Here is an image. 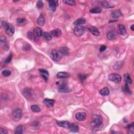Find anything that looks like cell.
Masks as SVG:
<instances>
[{"instance_id":"obj_8","label":"cell","mask_w":134,"mask_h":134,"mask_svg":"<svg viewBox=\"0 0 134 134\" xmlns=\"http://www.w3.org/2000/svg\"><path fill=\"white\" fill-rule=\"evenodd\" d=\"M6 33L8 34V35L12 36H13L15 33V28L12 24H9L8 27L5 29Z\"/></svg>"},{"instance_id":"obj_19","label":"cell","mask_w":134,"mask_h":134,"mask_svg":"<svg viewBox=\"0 0 134 134\" xmlns=\"http://www.w3.org/2000/svg\"><path fill=\"white\" fill-rule=\"evenodd\" d=\"M101 5L106 8H114L115 6L110 2L107 1H103L101 2Z\"/></svg>"},{"instance_id":"obj_4","label":"cell","mask_w":134,"mask_h":134,"mask_svg":"<svg viewBox=\"0 0 134 134\" xmlns=\"http://www.w3.org/2000/svg\"><path fill=\"white\" fill-rule=\"evenodd\" d=\"M86 31L85 27L81 26H78L76 27L74 29V34L75 35H76L78 37H80V36L84 35Z\"/></svg>"},{"instance_id":"obj_26","label":"cell","mask_w":134,"mask_h":134,"mask_svg":"<svg viewBox=\"0 0 134 134\" xmlns=\"http://www.w3.org/2000/svg\"><path fill=\"white\" fill-rule=\"evenodd\" d=\"M23 132V127L22 125H19L16 127L15 129V134H22Z\"/></svg>"},{"instance_id":"obj_35","label":"cell","mask_w":134,"mask_h":134,"mask_svg":"<svg viewBox=\"0 0 134 134\" xmlns=\"http://www.w3.org/2000/svg\"><path fill=\"white\" fill-rule=\"evenodd\" d=\"M36 6L39 9H41L44 6V3L42 1H38L36 3Z\"/></svg>"},{"instance_id":"obj_11","label":"cell","mask_w":134,"mask_h":134,"mask_svg":"<svg viewBox=\"0 0 134 134\" xmlns=\"http://www.w3.org/2000/svg\"><path fill=\"white\" fill-rule=\"evenodd\" d=\"M49 3V6L50 9L54 12L56 10L57 7L58 6V1H54V0H51V1H48Z\"/></svg>"},{"instance_id":"obj_44","label":"cell","mask_w":134,"mask_h":134,"mask_svg":"<svg viewBox=\"0 0 134 134\" xmlns=\"http://www.w3.org/2000/svg\"><path fill=\"white\" fill-rule=\"evenodd\" d=\"M130 29H131V31H134V25H131V26H130Z\"/></svg>"},{"instance_id":"obj_15","label":"cell","mask_w":134,"mask_h":134,"mask_svg":"<svg viewBox=\"0 0 134 134\" xmlns=\"http://www.w3.org/2000/svg\"><path fill=\"white\" fill-rule=\"evenodd\" d=\"M70 76V73L67 72H60L57 74V78L58 79H65L69 78Z\"/></svg>"},{"instance_id":"obj_33","label":"cell","mask_w":134,"mask_h":134,"mask_svg":"<svg viewBox=\"0 0 134 134\" xmlns=\"http://www.w3.org/2000/svg\"><path fill=\"white\" fill-rule=\"evenodd\" d=\"M11 74H12V72H11L10 70H4L2 72V75L4 77H8L10 76Z\"/></svg>"},{"instance_id":"obj_13","label":"cell","mask_w":134,"mask_h":134,"mask_svg":"<svg viewBox=\"0 0 134 134\" xmlns=\"http://www.w3.org/2000/svg\"><path fill=\"white\" fill-rule=\"evenodd\" d=\"M88 29L91 33L93 35L95 36H98L100 34V33L96 27L94 26H90L88 27Z\"/></svg>"},{"instance_id":"obj_18","label":"cell","mask_w":134,"mask_h":134,"mask_svg":"<svg viewBox=\"0 0 134 134\" xmlns=\"http://www.w3.org/2000/svg\"><path fill=\"white\" fill-rule=\"evenodd\" d=\"M59 53L62 54V56H68L69 54V49L67 47H62L59 49Z\"/></svg>"},{"instance_id":"obj_3","label":"cell","mask_w":134,"mask_h":134,"mask_svg":"<svg viewBox=\"0 0 134 134\" xmlns=\"http://www.w3.org/2000/svg\"><path fill=\"white\" fill-rule=\"evenodd\" d=\"M23 95H24L25 98L28 100H33L35 97V94L33 91L29 88H26L23 91Z\"/></svg>"},{"instance_id":"obj_40","label":"cell","mask_w":134,"mask_h":134,"mask_svg":"<svg viewBox=\"0 0 134 134\" xmlns=\"http://www.w3.org/2000/svg\"><path fill=\"white\" fill-rule=\"evenodd\" d=\"M0 41H1V42H2L5 43L6 42V38L4 36L1 35L0 36Z\"/></svg>"},{"instance_id":"obj_28","label":"cell","mask_w":134,"mask_h":134,"mask_svg":"<svg viewBox=\"0 0 134 134\" xmlns=\"http://www.w3.org/2000/svg\"><path fill=\"white\" fill-rule=\"evenodd\" d=\"M43 37L45 38V39H46L48 41L51 40L52 39V36L50 33L48 32H44L42 34Z\"/></svg>"},{"instance_id":"obj_16","label":"cell","mask_w":134,"mask_h":134,"mask_svg":"<svg viewBox=\"0 0 134 134\" xmlns=\"http://www.w3.org/2000/svg\"><path fill=\"white\" fill-rule=\"evenodd\" d=\"M118 32L122 35H125L126 34L127 31L126 30V28L123 25L119 24L118 25Z\"/></svg>"},{"instance_id":"obj_22","label":"cell","mask_w":134,"mask_h":134,"mask_svg":"<svg viewBox=\"0 0 134 134\" xmlns=\"http://www.w3.org/2000/svg\"><path fill=\"white\" fill-rule=\"evenodd\" d=\"M100 93L103 96H107L110 94V90L107 87H105L100 91Z\"/></svg>"},{"instance_id":"obj_29","label":"cell","mask_w":134,"mask_h":134,"mask_svg":"<svg viewBox=\"0 0 134 134\" xmlns=\"http://www.w3.org/2000/svg\"><path fill=\"white\" fill-rule=\"evenodd\" d=\"M125 78L126 82L127 84H130L132 83V80H131V78L129 74L127 73L126 74H125Z\"/></svg>"},{"instance_id":"obj_14","label":"cell","mask_w":134,"mask_h":134,"mask_svg":"<svg viewBox=\"0 0 134 134\" xmlns=\"http://www.w3.org/2000/svg\"><path fill=\"white\" fill-rule=\"evenodd\" d=\"M58 126L65 128H69L70 124L67 121H56Z\"/></svg>"},{"instance_id":"obj_24","label":"cell","mask_w":134,"mask_h":134,"mask_svg":"<svg viewBox=\"0 0 134 134\" xmlns=\"http://www.w3.org/2000/svg\"><path fill=\"white\" fill-rule=\"evenodd\" d=\"M33 33L39 37L42 36L43 34L42 29L39 27H36V28H34L33 29Z\"/></svg>"},{"instance_id":"obj_36","label":"cell","mask_w":134,"mask_h":134,"mask_svg":"<svg viewBox=\"0 0 134 134\" xmlns=\"http://www.w3.org/2000/svg\"><path fill=\"white\" fill-rule=\"evenodd\" d=\"M38 71H39L40 72V73H41L42 74H45L47 76H49V72L47 71V70H46L44 69H41L40 68V69H38Z\"/></svg>"},{"instance_id":"obj_17","label":"cell","mask_w":134,"mask_h":134,"mask_svg":"<svg viewBox=\"0 0 134 134\" xmlns=\"http://www.w3.org/2000/svg\"><path fill=\"white\" fill-rule=\"evenodd\" d=\"M62 34V31H61V29L59 28H57L55 29H54V30L51 31L50 32V34L51 36H54V37H58L61 35Z\"/></svg>"},{"instance_id":"obj_27","label":"cell","mask_w":134,"mask_h":134,"mask_svg":"<svg viewBox=\"0 0 134 134\" xmlns=\"http://www.w3.org/2000/svg\"><path fill=\"white\" fill-rule=\"evenodd\" d=\"M31 110L33 111V112L35 113H38L40 112V108L39 106L37 105H34L31 106Z\"/></svg>"},{"instance_id":"obj_43","label":"cell","mask_w":134,"mask_h":134,"mask_svg":"<svg viewBox=\"0 0 134 134\" xmlns=\"http://www.w3.org/2000/svg\"><path fill=\"white\" fill-rule=\"evenodd\" d=\"M42 78H44V79L45 81H47L48 79V76H46V75H45V74H42Z\"/></svg>"},{"instance_id":"obj_20","label":"cell","mask_w":134,"mask_h":134,"mask_svg":"<svg viewBox=\"0 0 134 134\" xmlns=\"http://www.w3.org/2000/svg\"><path fill=\"white\" fill-rule=\"evenodd\" d=\"M69 129L72 133H77L79 130V126L77 124L74 123L70 124Z\"/></svg>"},{"instance_id":"obj_10","label":"cell","mask_w":134,"mask_h":134,"mask_svg":"<svg viewBox=\"0 0 134 134\" xmlns=\"http://www.w3.org/2000/svg\"><path fill=\"white\" fill-rule=\"evenodd\" d=\"M27 37H28L29 39H30L33 42H37L39 39V37L36 35L35 34L31 31H29L27 34Z\"/></svg>"},{"instance_id":"obj_42","label":"cell","mask_w":134,"mask_h":134,"mask_svg":"<svg viewBox=\"0 0 134 134\" xmlns=\"http://www.w3.org/2000/svg\"><path fill=\"white\" fill-rule=\"evenodd\" d=\"M0 133L1 134H6L8 133V131L5 130V129H4L2 128H0Z\"/></svg>"},{"instance_id":"obj_37","label":"cell","mask_w":134,"mask_h":134,"mask_svg":"<svg viewBox=\"0 0 134 134\" xmlns=\"http://www.w3.org/2000/svg\"><path fill=\"white\" fill-rule=\"evenodd\" d=\"M12 58H13V55H12V54H11L8 57V58L6 59V60L5 61V63H10L11 61V60H12Z\"/></svg>"},{"instance_id":"obj_23","label":"cell","mask_w":134,"mask_h":134,"mask_svg":"<svg viewBox=\"0 0 134 134\" xmlns=\"http://www.w3.org/2000/svg\"><path fill=\"white\" fill-rule=\"evenodd\" d=\"M37 22L38 24L40 26H44V24L45 23V20L44 16H43V15L41 14L39 17L38 18V19L37 20Z\"/></svg>"},{"instance_id":"obj_30","label":"cell","mask_w":134,"mask_h":134,"mask_svg":"<svg viewBox=\"0 0 134 134\" xmlns=\"http://www.w3.org/2000/svg\"><path fill=\"white\" fill-rule=\"evenodd\" d=\"M62 2L65 4H68V5L70 6H74L76 5V2L73 1V0H64Z\"/></svg>"},{"instance_id":"obj_7","label":"cell","mask_w":134,"mask_h":134,"mask_svg":"<svg viewBox=\"0 0 134 134\" xmlns=\"http://www.w3.org/2000/svg\"><path fill=\"white\" fill-rule=\"evenodd\" d=\"M71 90L65 84H62L59 86L58 88V91L60 93H69L71 92Z\"/></svg>"},{"instance_id":"obj_9","label":"cell","mask_w":134,"mask_h":134,"mask_svg":"<svg viewBox=\"0 0 134 134\" xmlns=\"http://www.w3.org/2000/svg\"><path fill=\"white\" fill-rule=\"evenodd\" d=\"M87 114L84 112H80L77 113L76 119L79 121H83L87 119Z\"/></svg>"},{"instance_id":"obj_12","label":"cell","mask_w":134,"mask_h":134,"mask_svg":"<svg viewBox=\"0 0 134 134\" xmlns=\"http://www.w3.org/2000/svg\"><path fill=\"white\" fill-rule=\"evenodd\" d=\"M54 103H55V100L53 99H45L44 100V103L47 107H53Z\"/></svg>"},{"instance_id":"obj_38","label":"cell","mask_w":134,"mask_h":134,"mask_svg":"<svg viewBox=\"0 0 134 134\" xmlns=\"http://www.w3.org/2000/svg\"><path fill=\"white\" fill-rule=\"evenodd\" d=\"M86 78H87V77H86L85 75L82 74H79V79H80V80L81 81H84V80L86 79Z\"/></svg>"},{"instance_id":"obj_25","label":"cell","mask_w":134,"mask_h":134,"mask_svg":"<svg viewBox=\"0 0 134 134\" xmlns=\"http://www.w3.org/2000/svg\"><path fill=\"white\" fill-rule=\"evenodd\" d=\"M106 37H107L108 40H114L116 38L115 34L112 32V31H109V32H108L107 35H106Z\"/></svg>"},{"instance_id":"obj_6","label":"cell","mask_w":134,"mask_h":134,"mask_svg":"<svg viewBox=\"0 0 134 134\" xmlns=\"http://www.w3.org/2000/svg\"><path fill=\"white\" fill-rule=\"evenodd\" d=\"M108 79L109 80L111 81L114 82L116 83L120 82L122 80V77L119 74L113 73H111L108 76Z\"/></svg>"},{"instance_id":"obj_32","label":"cell","mask_w":134,"mask_h":134,"mask_svg":"<svg viewBox=\"0 0 134 134\" xmlns=\"http://www.w3.org/2000/svg\"><path fill=\"white\" fill-rule=\"evenodd\" d=\"M111 15H112V17L113 18H118L119 16H121L122 15V14L121 12H120V11H115V12H112V14H111Z\"/></svg>"},{"instance_id":"obj_34","label":"cell","mask_w":134,"mask_h":134,"mask_svg":"<svg viewBox=\"0 0 134 134\" xmlns=\"http://www.w3.org/2000/svg\"><path fill=\"white\" fill-rule=\"evenodd\" d=\"M26 22V19L24 18H19L17 19V23L18 25H22L25 23V22Z\"/></svg>"},{"instance_id":"obj_41","label":"cell","mask_w":134,"mask_h":134,"mask_svg":"<svg viewBox=\"0 0 134 134\" xmlns=\"http://www.w3.org/2000/svg\"><path fill=\"white\" fill-rule=\"evenodd\" d=\"M107 48V47L105 46V45H102V46L100 48V51L101 53H102V52H104V51Z\"/></svg>"},{"instance_id":"obj_21","label":"cell","mask_w":134,"mask_h":134,"mask_svg":"<svg viewBox=\"0 0 134 134\" xmlns=\"http://www.w3.org/2000/svg\"><path fill=\"white\" fill-rule=\"evenodd\" d=\"M85 22L86 20L85 19H84V18H80V19H78L75 20L73 23V24L74 25H76L80 26L81 25L85 24Z\"/></svg>"},{"instance_id":"obj_39","label":"cell","mask_w":134,"mask_h":134,"mask_svg":"<svg viewBox=\"0 0 134 134\" xmlns=\"http://www.w3.org/2000/svg\"><path fill=\"white\" fill-rule=\"evenodd\" d=\"M125 92L128 93V94H131V91L130 90V89L129 88V87H128V84L126 83V85H125Z\"/></svg>"},{"instance_id":"obj_1","label":"cell","mask_w":134,"mask_h":134,"mask_svg":"<svg viewBox=\"0 0 134 134\" xmlns=\"http://www.w3.org/2000/svg\"><path fill=\"white\" fill-rule=\"evenodd\" d=\"M103 119L101 116L99 115H93L92 116L91 125L94 128L99 127L102 125Z\"/></svg>"},{"instance_id":"obj_2","label":"cell","mask_w":134,"mask_h":134,"mask_svg":"<svg viewBox=\"0 0 134 134\" xmlns=\"http://www.w3.org/2000/svg\"><path fill=\"white\" fill-rule=\"evenodd\" d=\"M23 111L20 108L15 109L12 112V119L15 122H18L22 119Z\"/></svg>"},{"instance_id":"obj_31","label":"cell","mask_w":134,"mask_h":134,"mask_svg":"<svg viewBox=\"0 0 134 134\" xmlns=\"http://www.w3.org/2000/svg\"><path fill=\"white\" fill-rule=\"evenodd\" d=\"M101 12H102L101 9L99 8H93L90 11V12L92 14H99L101 13Z\"/></svg>"},{"instance_id":"obj_5","label":"cell","mask_w":134,"mask_h":134,"mask_svg":"<svg viewBox=\"0 0 134 134\" xmlns=\"http://www.w3.org/2000/svg\"><path fill=\"white\" fill-rule=\"evenodd\" d=\"M50 56L52 59L54 61H59L62 57V54H61L59 51H57L56 50H52L51 52Z\"/></svg>"}]
</instances>
